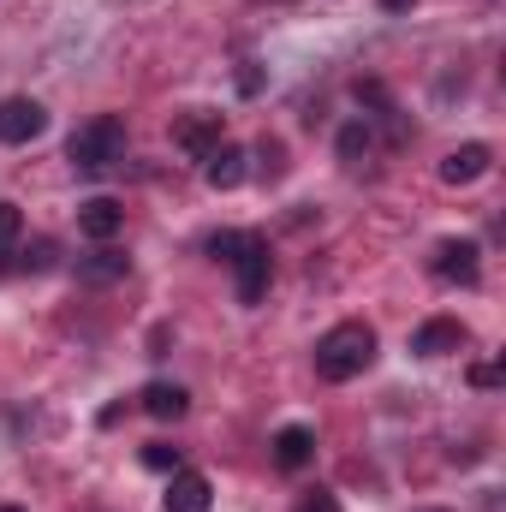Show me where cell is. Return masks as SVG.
Returning a JSON list of instances; mask_svg holds the SVG:
<instances>
[{
  "label": "cell",
  "instance_id": "cell-16",
  "mask_svg": "<svg viewBox=\"0 0 506 512\" xmlns=\"http://www.w3.org/2000/svg\"><path fill=\"white\" fill-rule=\"evenodd\" d=\"M143 465H149V471H161V477H173V471H179V447L149 441V447H143Z\"/></svg>",
  "mask_w": 506,
  "mask_h": 512
},
{
  "label": "cell",
  "instance_id": "cell-12",
  "mask_svg": "<svg viewBox=\"0 0 506 512\" xmlns=\"http://www.w3.org/2000/svg\"><path fill=\"white\" fill-rule=\"evenodd\" d=\"M137 405H143L155 423H179V417L191 411V393H185L179 382H149L143 393H137Z\"/></svg>",
  "mask_w": 506,
  "mask_h": 512
},
{
  "label": "cell",
  "instance_id": "cell-17",
  "mask_svg": "<svg viewBox=\"0 0 506 512\" xmlns=\"http://www.w3.org/2000/svg\"><path fill=\"white\" fill-rule=\"evenodd\" d=\"M364 149H370V126H364V120H358V126H346V131H340V155H346V161H358Z\"/></svg>",
  "mask_w": 506,
  "mask_h": 512
},
{
  "label": "cell",
  "instance_id": "cell-8",
  "mask_svg": "<svg viewBox=\"0 0 506 512\" xmlns=\"http://www.w3.org/2000/svg\"><path fill=\"white\" fill-rule=\"evenodd\" d=\"M245 173H251V161H245V149H239V143H215V149L203 155V179H209L215 191H239V185H245Z\"/></svg>",
  "mask_w": 506,
  "mask_h": 512
},
{
  "label": "cell",
  "instance_id": "cell-18",
  "mask_svg": "<svg viewBox=\"0 0 506 512\" xmlns=\"http://www.w3.org/2000/svg\"><path fill=\"white\" fill-rule=\"evenodd\" d=\"M292 512H340V501H334L328 489H310V495H304V501H298Z\"/></svg>",
  "mask_w": 506,
  "mask_h": 512
},
{
  "label": "cell",
  "instance_id": "cell-19",
  "mask_svg": "<svg viewBox=\"0 0 506 512\" xmlns=\"http://www.w3.org/2000/svg\"><path fill=\"white\" fill-rule=\"evenodd\" d=\"M233 251H239V233H215V239H209V256H215V262H227Z\"/></svg>",
  "mask_w": 506,
  "mask_h": 512
},
{
  "label": "cell",
  "instance_id": "cell-23",
  "mask_svg": "<svg viewBox=\"0 0 506 512\" xmlns=\"http://www.w3.org/2000/svg\"><path fill=\"white\" fill-rule=\"evenodd\" d=\"M0 512H18V507H0Z\"/></svg>",
  "mask_w": 506,
  "mask_h": 512
},
{
  "label": "cell",
  "instance_id": "cell-11",
  "mask_svg": "<svg viewBox=\"0 0 506 512\" xmlns=\"http://www.w3.org/2000/svg\"><path fill=\"white\" fill-rule=\"evenodd\" d=\"M209 507H215L209 477H203V471H173V483H167V512H209Z\"/></svg>",
  "mask_w": 506,
  "mask_h": 512
},
{
  "label": "cell",
  "instance_id": "cell-3",
  "mask_svg": "<svg viewBox=\"0 0 506 512\" xmlns=\"http://www.w3.org/2000/svg\"><path fill=\"white\" fill-rule=\"evenodd\" d=\"M227 268L239 274V304H262L268 298L274 262H268V239L262 233H239V251L227 256Z\"/></svg>",
  "mask_w": 506,
  "mask_h": 512
},
{
  "label": "cell",
  "instance_id": "cell-15",
  "mask_svg": "<svg viewBox=\"0 0 506 512\" xmlns=\"http://www.w3.org/2000/svg\"><path fill=\"white\" fill-rule=\"evenodd\" d=\"M18 239H24V209L18 203H0V256L18 251Z\"/></svg>",
  "mask_w": 506,
  "mask_h": 512
},
{
  "label": "cell",
  "instance_id": "cell-14",
  "mask_svg": "<svg viewBox=\"0 0 506 512\" xmlns=\"http://www.w3.org/2000/svg\"><path fill=\"white\" fill-rule=\"evenodd\" d=\"M126 256L120 251H108V245H102V251L96 256H78V280H96V286H108V280H126Z\"/></svg>",
  "mask_w": 506,
  "mask_h": 512
},
{
  "label": "cell",
  "instance_id": "cell-20",
  "mask_svg": "<svg viewBox=\"0 0 506 512\" xmlns=\"http://www.w3.org/2000/svg\"><path fill=\"white\" fill-rule=\"evenodd\" d=\"M471 382L477 387H501V364H471Z\"/></svg>",
  "mask_w": 506,
  "mask_h": 512
},
{
  "label": "cell",
  "instance_id": "cell-1",
  "mask_svg": "<svg viewBox=\"0 0 506 512\" xmlns=\"http://www.w3.org/2000/svg\"><path fill=\"white\" fill-rule=\"evenodd\" d=\"M376 364V328L370 322H334L316 340V376L322 382H352Z\"/></svg>",
  "mask_w": 506,
  "mask_h": 512
},
{
  "label": "cell",
  "instance_id": "cell-21",
  "mask_svg": "<svg viewBox=\"0 0 506 512\" xmlns=\"http://www.w3.org/2000/svg\"><path fill=\"white\" fill-rule=\"evenodd\" d=\"M48 262H54V245H48V239L36 245V256H24V268H48Z\"/></svg>",
  "mask_w": 506,
  "mask_h": 512
},
{
  "label": "cell",
  "instance_id": "cell-9",
  "mask_svg": "<svg viewBox=\"0 0 506 512\" xmlns=\"http://www.w3.org/2000/svg\"><path fill=\"white\" fill-rule=\"evenodd\" d=\"M173 143H179L185 155H197V161H203L215 143H227V137H221V114H203V108H197V114L173 120Z\"/></svg>",
  "mask_w": 506,
  "mask_h": 512
},
{
  "label": "cell",
  "instance_id": "cell-6",
  "mask_svg": "<svg viewBox=\"0 0 506 512\" xmlns=\"http://www.w3.org/2000/svg\"><path fill=\"white\" fill-rule=\"evenodd\" d=\"M120 227H126V209H120L114 197H90V203H78V233H84V239L114 245V239H120Z\"/></svg>",
  "mask_w": 506,
  "mask_h": 512
},
{
  "label": "cell",
  "instance_id": "cell-13",
  "mask_svg": "<svg viewBox=\"0 0 506 512\" xmlns=\"http://www.w3.org/2000/svg\"><path fill=\"white\" fill-rule=\"evenodd\" d=\"M310 459H316V435H310L304 423H286V429L274 435V465H280V471H304Z\"/></svg>",
  "mask_w": 506,
  "mask_h": 512
},
{
  "label": "cell",
  "instance_id": "cell-2",
  "mask_svg": "<svg viewBox=\"0 0 506 512\" xmlns=\"http://www.w3.org/2000/svg\"><path fill=\"white\" fill-rule=\"evenodd\" d=\"M66 161H72L78 173H108V167H120V161H126V120H120V114L84 120V126L72 131V143H66Z\"/></svg>",
  "mask_w": 506,
  "mask_h": 512
},
{
  "label": "cell",
  "instance_id": "cell-5",
  "mask_svg": "<svg viewBox=\"0 0 506 512\" xmlns=\"http://www.w3.org/2000/svg\"><path fill=\"white\" fill-rule=\"evenodd\" d=\"M48 131V108L42 102H30V96H6L0 102V143H36Z\"/></svg>",
  "mask_w": 506,
  "mask_h": 512
},
{
  "label": "cell",
  "instance_id": "cell-7",
  "mask_svg": "<svg viewBox=\"0 0 506 512\" xmlns=\"http://www.w3.org/2000/svg\"><path fill=\"white\" fill-rule=\"evenodd\" d=\"M465 322H453V316H435V322H423L417 334H411V352L417 358H447V352H465Z\"/></svg>",
  "mask_w": 506,
  "mask_h": 512
},
{
  "label": "cell",
  "instance_id": "cell-4",
  "mask_svg": "<svg viewBox=\"0 0 506 512\" xmlns=\"http://www.w3.org/2000/svg\"><path fill=\"white\" fill-rule=\"evenodd\" d=\"M429 274L447 280V286H477V274H483V245H477V239H441L435 256H429Z\"/></svg>",
  "mask_w": 506,
  "mask_h": 512
},
{
  "label": "cell",
  "instance_id": "cell-10",
  "mask_svg": "<svg viewBox=\"0 0 506 512\" xmlns=\"http://www.w3.org/2000/svg\"><path fill=\"white\" fill-rule=\"evenodd\" d=\"M489 167H495V149H489V143H459V149L441 161V179H447V185H477Z\"/></svg>",
  "mask_w": 506,
  "mask_h": 512
},
{
  "label": "cell",
  "instance_id": "cell-22",
  "mask_svg": "<svg viewBox=\"0 0 506 512\" xmlns=\"http://www.w3.org/2000/svg\"><path fill=\"white\" fill-rule=\"evenodd\" d=\"M381 6H387V12H405V6H411V0H381Z\"/></svg>",
  "mask_w": 506,
  "mask_h": 512
}]
</instances>
